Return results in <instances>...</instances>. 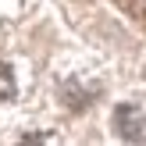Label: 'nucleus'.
Listing matches in <instances>:
<instances>
[{"label": "nucleus", "instance_id": "f257e3e1", "mask_svg": "<svg viewBox=\"0 0 146 146\" xmlns=\"http://www.w3.org/2000/svg\"><path fill=\"white\" fill-rule=\"evenodd\" d=\"M114 132L128 143H146V111L125 104L114 111Z\"/></svg>", "mask_w": 146, "mask_h": 146}, {"label": "nucleus", "instance_id": "f03ea898", "mask_svg": "<svg viewBox=\"0 0 146 146\" xmlns=\"http://www.w3.org/2000/svg\"><path fill=\"white\" fill-rule=\"evenodd\" d=\"M14 93H18V86H14V75L7 64H0V100H11Z\"/></svg>", "mask_w": 146, "mask_h": 146}]
</instances>
